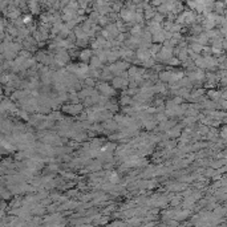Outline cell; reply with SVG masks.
<instances>
[{
    "label": "cell",
    "instance_id": "obj_22",
    "mask_svg": "<svg viewBox=\"0 0 227 227\" xmlns=\"http://www.w3.org/2000/svg\"><path fill=\"white\" fill-rule=\"evenodd\" d=\"M85 84H87L89 88H92V87L94 85V80H93V78H90V77H88L87 80H85Z\"/></svg>",
    "mask_w": 227,
    "mask_h": 227
},
{
    "label": "cell",
    "instance_id": "obj_25",
    "mask_svg": "<svg viewBox=\"0 0 227 227\" xmlns=\"http://www.w3.org/2000/svg\"><path fill=\"white\" fill-rule=\"evenodd\" d=\"M154 69L155 70H162V65H154Z\"/></svg>",
    "mask_w": 227,
    "mask_h": 227
},
{
    "label": "cell",
    "instance_id": "obj_11",
    "mask_svg": "<svg viewBox=\"0 0 227 227\" xmlns=\"http://www.w3.org/2000/svg\"><path fill=\"white\" fill-rule=\"evenodd\" d=\"M101 64H102V61H101L99 57H92V60H90V69H97V68H100L101 66Z\"/></svg>",
    "mask_w": 227,
    "mask_h": 227
},
{
    "label": "cell",
    "instance_id": "obj_20",
    "mask_svg": "<svg viewBox=\"0 0 227 227\" xmlns=\"http://www.w3.org/2000/svg\"><path fill=\"white\" fill-rule=\"evenodd\" d=\"M178 52V57H179L181 60H185L186 59V51L185 49H179V51H177Z\"/></svg>",
    "mask_w": 227,
    "mask_h": 227
},
{
    "label": "cell",
    "instance_id": "obj_24",
    "mask_svg": "<svg viewBox=\"0 0 227 227\" xmlns=\"http://www.w3.org/2000/svg\"><path fill=\"white\" fill-rule=\"evenodd\" d=\"M121 7H122V4H119V3H118V4H113L112 10L113 11H119V10H121Z\"/></svg>",
    "mask_w": 227,
    "mask_h": 227
},
{
    "label": "cell",
    "instance_id": "obj_5",
    "mask_svg": "<svg viewBox=\"0 0 227 227\" xmlns=\"http://www.w3.org/2000/svg\"><path fill=\"white\" fill-rule=\"evenodd\" d=\"M136 55H137V57H138V60H141L142 63H145L146 60H149L150 57H152L150 49H145V48H138Z\"/></svg>",
    "mask_w": 227,
    "mask_h": 227
},
{
    "label": "cell",
    "instance_id": "obj_7",
    "mask_svg": "<svg viewBox=\"0 0 227 227\" xmlns=\"http://www.w3.org/2000/svg\"><path fill=\"white\" fill-rule=\"evenodd\" d=\"M153 41L158 43V44L159 43H162V41H166V31L159 29L155 33H153Z\"/></svg>",
    "mask_w": 227,
    "mask_h": 227
},
{
    "label": "cell",
    "instance_id": "obj_23",
    "mask_svg": "<svg viewBox=\"0 0 227 227\" xmlns=\"http://www.w3.org/2000/svg\"><path fill=\"white\" fill-rule=\"evenodd\" d=\"M166 63L169 64V65H170V64H171V65H177V64H178V60H177V59H173V57H171V59L169 60V61H166Z\"/></svg>",
    "mask_w": 227,
    "mask_h": 227
},
{
    "label": "cell",
    "instance_id": "obj_1",
    "mask_svg": "<svg viewBox=\"0 0 227 227\" xmlns=\"http://www.w3.org/2000/svg\"><path fill=\"white\" fill-rule=\"evenodd\" d=\"M119 15H121L124 21L131 23V21H134V17H136V11H131V10H129V8H122Z\"/></svg>",
    "mask_w": 227,
    "mask_h": 227
},
{
    "label": "cell",
    "instance_id": "obj_13",
    "mask_svg": "<svg viewBox=\"0 0 227 227\" xmlns=\"http://www.w3.org/2000/svg\"><path fill=\"white\" fill-rule=\"evenodd\" d=\"M118 57H119V51H110V53H109V56H108V61H110V63H114Z\"/></svg>",
    "mask_w": 227,
    "mask_h": 227
},
{
    "label": "cell",
    "instance_id": "obj_12",
    "mask_svg": "<svg viewBox=\"0 0 227 227\" xmlns=\"http://www.w3.org/2000/svg\"><path fill=\"white\" fill-rule=\"evenodd\" d=\"M155 13H157V12H155L154 8H152V7H146V10H145V17H146V19H152V17L154 19Z\"/></svg>",
    "mask_w": 227,
    "mask_h": 227
},
{
    "label": "cell",
    "instance_id": "obj_8",
    "mask_svg": "<svg viewBox=\"0 0 227 227\" xmlns=\"http://www.w3.org/2000/svg\"><path fill=\"white\" fill-rule=\"evenodd\" d=\"M130 33H131V36H134V37L141 39V37H142V33H143L142 25H141V24H136V25L130 29Z\"/></svg>",
    "mask_w": 227,
    "mask_h": 227
},
{
    "label": "cell",
    "instance_id": "obj_2",
    "mask_svg": "<svg viewBox=\"0 0 227 227\" xmlns=\"http://www.w3.org/2000/svg\"><path fill=\"white\" fill-rule=\"evenodd\" d=\"M171 53H173V48L162 47V49H161V52H159V55L157 56V59L166 63V61H169L171 59Z\"/></svg>",
    "mask_w": 227,
    "mask_h": 227
},
{
    "label": "cell",
    "instance_id": "obj_26",
    "mask_svg": "<svg viewBox=\"0 0 227 227\" xmlns=\"http://www.w3.org/2000/svg\"><path fill=\"white\" fill-rule=\"evenodd\" d=\"M157 170H162V167H161V169H159V167H158V169H157ZM155 174H162V171H155Z\"/></svg>",
    "mask_w": 227,
    "mask_h": 227
},
{
    "label": "cell",
    "instance_id": "obj_14",
    "mask_svg": "<svg viewBox=\"0 0 227 227\" xmlns=\"http://www.w3.org/2000/svg\"><path fill=\"white\" fill-rule=\"evenodd\" d=\"M154 92H158V93H164L165 90H166V89H165V85L162 84V82H158L157 85H154Z\"/></svg>",
    "mask_w": 227,
    "mask_h": 227
},
{
    "label": "cell",
    "instance_id": "obj_9",
    "mask_svg": "<svg viewBox=\"0 0 227 227\" xmlns=\"http://www.w3.org/2000/svg\"><path fill=\"white\" fill-rule=\"evenodd\" d=\"M92 57H93V51L92 49H84L80 52V59L82 61H85V63H87L88 60H92Z\"/></svg>",
    "mask_w": 227,
    "mask_h": 227
},
{
    "label": "cell",
    "instance_id": "obj_6",
    "mask_svg": "<svg viewBox=\"0 0 227 227\" xmlns=\"http://www.w3.org/2000/svg\"><path fill=\"white\" fill-rule=\"evenodd\" d=\"M129 85V80H124L122 77H113V87L117 88V89H122V88H126Z\"/></svg>",
    "mask_w": 227,
    "mask_h": 227
},
{
    "label": "cell",
    "instance_id": "obj_18",
    "mask_svg": "<svg viewBox=\"0 0 227 227\" xmlns=\"http://www.w3.org/2000/svg\"><path fill=\"white\" fill-rule=\"evenodd\" d=\"M21 20H23L24 24H28V25H29V24L32 23V16H31V15H27V16H23V17H21Z\"/></svg>",
    "mask_w": 227,
    "mask_h": 227
},
{
    "label": "cell",
    "instance_id": "obj_10",
    "mask_svg": "<svg viewBox=\"0 0 227 227\" xmlns=\"http://www.w3.org/2000/svg\"><path fill=\"white\" fill-rule=\"evenodd\" d=\"M159 80H161L162 82H170L171 81V78H173V72H161L159 73Z\"/></svg>",
    "mask_w": 227,
    "mask_h": 227
},
{
    "label": "cell",
    "instance_id": "obj_16",
    "mask_svg": "<svg viewBox=\"0 0 227 227\" xmlns=\"http://www.w3.org/2000/svg\"><path fill=\"white\" fill-rule=\"evenodd\" d=\"M178 134H179V129H178V128H173V129H170V130L167 131V136L169 137H177Z\"/></svg>",
    "mask_w": 227,
    "mask_h": 227
},
{
    "label": "cell",
    "instance_id": "obj_15",
    "mask_svg": "<svg viewBox=\"0 0 227 227\" xmlns=\"http://www.w3.org/2000/svg\"><path fill=\"white\" fill-rule=\"evenodd\" d=\"M28 5L31 7V10H32V13H37L39 12V3L31 1V3H28Z\"/></svg>",
    "mask_w": 227,
    "mask_h": 227
},
{
    "label": "cell",
    "instance_id": "obj_19",
    "mask_svg": "<svg viewBox=\"0 0 227 227\" xmlns=\"http://www.w3.org/2000/svg\"><path fill=\"white\" fill-rule=\"evenodd\" d=\"M121 104H122V105H128V104H131L130 97H128V96H122V99H121Z\"/></svg>",
    "mask_w": 227,
    "mask_h": 227
},
{
    "label": "cell",
    "instance_id": "obj_17",
    "mask_svg": "<svg viewBox=\"0 0 227 227\" xmlns=\"http://www.w3.org/2000/svg\"><path fill=\"white\" fill-rule=\"evenodd\" d=\"M143 65H145L146 68H152V66L154 68V59H152V57H150L149 60H146L145 63H143Z\"/></svg>",
    "mask_w": 227,
    "mask_h": 227
},
{
    "label": "cell",
    "instance_id": "obj_4",
    "mask_svg": "<svg viewBox=\"0 0 227 227\" xmlns=\"http://www.w3.org/2000/svg\"><path fill=\"white\" fill-rule=\"evenodd\" d=\"M99 90L102 93V96H105V97H109V96H113V94H114V89L110 87V85L105 84V82H100Z\"/></svg>",
    "mask_w": 227,
    "mask_h": 227
},
{
    "label": "cell",
    "instance_id": "obj_3",
    "mask_svg": "<svg viewBox=\"0 0 227 227\" xmlns=\"http://www.w3.org/2000/svg\"><path fill=\"white\" fill-rule=\"evenodd\" d=\"M63 110L65 113H69V114H78L80 112H82V105L80 104H72V105H64Z\"/></svg>",
    "mask_w": 227,
    "mask_h": 227
},
{
    "label": "cell",
    "instance_id": "obj_21",
    "mask_svg": "<svg viewBox=\"0 0 227 227\" xmlns=\"http://www.w3.org/2000/svg\"><path fill=\"white\" fill-rule=\"evenodd\" d=\"M162 20H164V15H162V13H155L154 21H157V23H161Z\"/></svg>",
    "mask_w": 227,
    "mask_h": 227
}]
</instances>
